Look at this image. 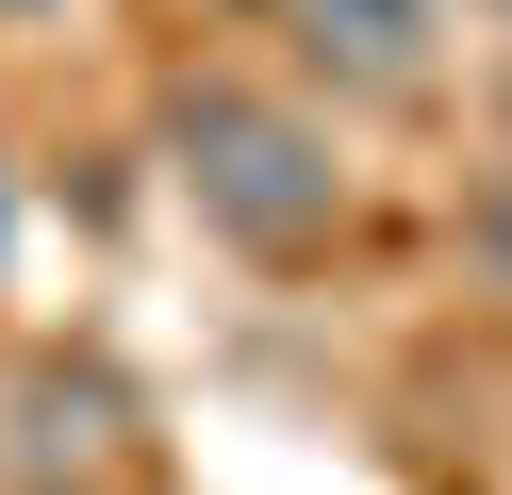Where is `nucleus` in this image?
Listing matches in <instances>:
<instances>
[{"instance_id": "nucleus-1", "label": "nucleus", "mask_w": 512, "mask_h": 495, "mask_svg": "<svg viewBox=\"0 0 512 495\" xmlns=\"http://www.w3.org/2000/svg\"><path fill=\"white\" fill-rule=\"evenodd\" d=\"M166 149H182V198H199L232 248H265V264H298L314 231L347 215V165H331V132H314L298 99L182 83V99H166Z\"/></svg>"}, {"instance_id": "nucleus-3", "label": "nucleus", "mask_w": 512, "mask_h": 495, "mask_svg": "<svg viewBox=\"0 0 512 495\" xmlns=\"http://www.w3.org/2000/svg\"><path fill=\"white\" fill-rule=\"evenodd\" d=\"M67 462H100V380L50 363V380H34V479H67Z\"/></svg>"}, {"instance_id": "nucleus-4", "label": "nucleus", "mask_w": 512, "mask_h": 495, "mask_svg": "<svg viewBox=\"0 0 512 495\" xmlns=\"http://www.w3.org/2000/svg\"><path fill=\"white\" fill-rule=\"evenodd\" d=\"M463 248H479V281H512V165L479 182V215H463Z\"/></svg>"}, {"instance_id": "nucleus-2", "label": "nucleus", "mask_w": 512, "mask_h": 495, "mask_svg": "<svg viewBox=\"0 0 512 495\" xmlns=\"http://www.w3.org/2000/svg\"><path fill=\"white\" fill-rule=\"evenodd\" d=\"M281 17H298V50L331 66V83L397 99V83H430V33H446V0H281Z\"/></svg>"}]
</instances>
